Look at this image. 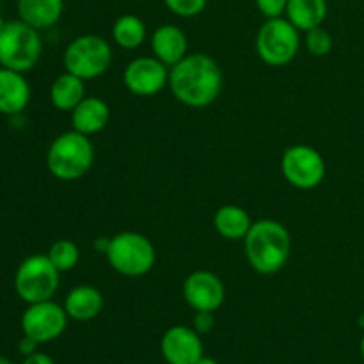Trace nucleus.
Returning <instances> with one entry per match:
<instances>
[{
    "label": "nucleus",
    "instance_id": "5",
    "mask_svg": "<svg viewBox=\"0 0 364 364\" xmlns=\"http://www.w3.org/2000/svg\"><path fill=\"white\" fill-rule=\"evenodd\" d=\"M43 41L38 28L21 20L6 21L0 31V66L27 73L39 63Z\"/></svg>",
    "mask_w": 364,
    "mask_h": 364
},
{
    "label": "nucleus",
    "instance_id": "34",
    "mask_svg": "<svg viewBox=\"0 0 364 364\" xmlns=\"http://www.w3.org/2000/svg\"><path fill=\"white\" fill-rule=\"evenodd\" d=\"M4 25H6V21H4L2 14H0V31H2V28H4Z\"/></svg>",
    "mask_w": 364,
    "mask_h": 364
},
{
    "label": "nucleus",
    "instance_id": "3",
    "mask_svg": "<svg viewBox=\"0 0 364 364\" xmlns=\"http://www.w3.org/2000/svg\"><path fill=\"white\" fill-rule=\"evenodd\" d=\"M95 159V144L89 135L71 130L60 134L50 144L46 153V167L57 180L75 181L91 171Z\"/></svg>",
    "mask_w": 364,
    "mask_h": 364
},
{
    "label": "nucleus",
    "instance_id": "20",
    "mask_svg": "<svg viewBox=\"0 0 364 364\" xmlns=\"http://www.w3.org/2000/svg\"><path fill=\"white\" fill-rule=\"evenodd\" d=\"M85 98V80L64 71L50 85V102L60 112H71Z\"/></svg>",
    "mask_w": 364,
    "mask_h": 364
},
{
    "label": "nucleus",
    "instance_id": "35",
    "mask_svg": "<svg viewBox=\"0 0 364 364\" xmlns=\"http://www.w3.org/2000/svg\"><path fill=\"white\" fill-rule=\"evenodd\" d=\"M359 326H361L363 329H364V315L361 316V318H359Z\"/></svg>",
    "mask_w": 364,
    "mask_h": 364
},
{
    "label": "nucleus",
    "instance_id": "23",
    "mask_svg": "<svg viewBox=\"0 0 364 364\" xmlns=\"http://www.w3.org/2000/svg\"><path fill=\"white\" fill-rule=\"evenodd\" d=\"M46 256H48L50 262L53 263V267L60 274L70 272L80 262V249H78V245L75 242L68 240V238H60V240L53 242L50 245Z\"/></svg>",
    "mask_w": 364,
    "mask_h": 364
},
{
    "label": "nucleus",
    "instance_id": "32",
    "mask_svg": "<svg viewBox=\"0 0 364 364\" xmlns=\"http://www.w3.org/2000/svg\"><path fill=\"white\" fill-rule=\"evenodd\" d=\"M0 364H13L9 361V359H6V358H2V355H0Z\"/></svg>",
    "mask_w": 364,
    "mask_h": 364
},
{
    "label": "nucleus",
    "instance_id": "6",
    "mask_svg": "<svg viewBox=\"0 0 364 364\" xmlns=\"http://www.w3.org/2000/svg\"><path fill=\"white\" fill-rule=\"evenodd\" d=\"M112 46L96 34L77 36L64 50V70L82 80H92L107 73L112 64Z\"/></svg>",
    "mask_w": 364,
    "mask_h": 364
},
{
    "label": "nucleus",
    "instance_id": "25",
    "mask_svg": "<svg viewBox=\"0 0 364 364\" xmlns=\"http://www.w3.org/2000/svg\"><path fill=\"white\" fill-rule=\"evenodd\" d=\"M164 4L176 16L194 18L206 9L208 0H164Z\"/></svg>",
    "mask_w": 364,
    "mask_h": 364
},
{
    "label": "nucleus",
    "instance_id": "4",
    "mask_svg": "<svg viewBox=\"0 0 364 364\" xmlns=\"http://www.w3.org/2000/svg\"><path fill=\"white\" fill-rule=\"evenodd\" d=\"M110 269L124 277H142L153 270L156 251L153 242L137 231H123L110 238L105 252Z\"/></svg>",
    "mask_w": 364,
    "mask_h": 364
},
{
    "label": "nucleus",
    "instance_id": "8",
    "mask_svg": "<svg viewBox=\"0 0 364 364\" xmlns=\"http://www.w3.org/2000/svg\"><path fill=\"white\" fill-rule=\"evenodd\" d=\"M299 28L288 18H269L256 36V52L259 59L272 68L290 64L301 48Z\"/></svg>",
    "mask_w": 364,
    "mask_h": 364
},
{
    "label": "nucleus",
    "instance_id": "27",
    "mask_svg": "<svg viewBox=\"0 0 364 364\" xmlns=\"http://www.w3.org/2000/svg\"><path fill=\"white\" fill-rule=\"evenodd\" d=\"M213 327V313L210 311H196L194 316V329L199 334L210 333Z\"/></svg>",
    "mask_w": 364,
    "mask_h": 364
},
{
    "label": "nucleus",
    "instance_id": "7",
    "mask_svg": "<svg viewBox=\"0 0 364 364\" xmlns=\"http://www.w3.org/2000/svg\"><path fill=\"white\" fill-rule=\"evenodd\" d=\"M60 272L46 255H32L25 258L14 274V290L27 304L52 301L59 290Z\"/></svg>",
    "mask_w": 364,
    "mask_h": 364
},
{
    "label": "nucleus",
    "instance_id": "17",
    "mask_svg": "<svg viewBox=\"0 0 364 364\" xmlns=\"http://www.w3.org/2000/svg\"><path fill=\"white\" fill-rule=\"evenodd\" d=\"M64 309L75 322H91L103 311L105 299L98 288L91 284H78L71 288L64 299Z\"/></svg>",
    "mask_w": 364,
    "mask_h": 364
},
{
    "label": "nucleus",
    "instance_id": "26",
    "mask_svg": "<svg viewBox=\"0 0 364 364\" xmlns=\"http://www.w3.org/2000/svg\"><path fill=\"white\" fill-rule=\"evenodd\" d=\"M259 13L269 20V18H281L287 13L288 0H255Z\"/></svg>",
    "mask_w": 364,
    "mask_h": 364
},
{
    "label": "nucleus",
    "instance_id": "12",
    "mask_svg": "<svg viewBox=\"0 0 364 364\" xmlns=\"http://www.w3.org/2000/svg\"><path fill=\"white\" fill-rule=\"evenodd\" d=\"M183 299L194 311L215 313L226 301V287L217 274L196 270L183 281Z\"/></svg>",
    "mask_w": 364,
    "mask_h": 364
},
{
    "label": "nucleus",
    "instance_id": "33",
    "mask_svg": "<svg viewBox=\"0 0 364 364\" xmlns=\"http://www.w3.org/2000/svg\"><path fill=\"white\" fill-rule=\"evenodd\" d=\"M361 355H363V359H364V334H363V338H361Z\"/></svg>",
    "mask_w": 364,
    "mask_h": 364
},
{
    "label": "nucleus",
    "instance_id": "9",
    "mask_svg": "<svg viewBox=\"0 0 364 364\" xmlns=\"http://www.w3.org/2000/svg\"><path fill=\"white\" fill-rule=\"evenodd\" d=\"M281 173L291 187L311 191L326 180L327 164L322 153L313 146L295 144L283 153Z\"/></svg>",
    "mask_w": 364,
    "mask_h": 364
},
{
    "label": "nucleus",
    "instance_id": "2",
    "mask_svg": "<svg viewBox=\"0 0 364 364\" xmlns=\"http://www.w3.org/2000/svg\"><path fill=\"white\" fill-rule=\"evenodd\" d=\"M245 258L255 272L274 276L287 267L291 251L290 231L274 219L255 220L244 238Z\"/></svg>",
    "mask_w": 364,
    "mask_h": 364
},
{
    "label": "nucleus",
    "instance_id": "30",
    "mask_svg": "<svg viewBox=\"0 0 364 364\" xmlns=\"http://www.w3.org/2000/svg\"><path fill=\"white\" fill-rule=\"evenodd\" d=\"M109 244H110V238L102 237V238H98V240L95 242V249L98 252H102V255H105L107 249H109Z\"/></svg>",
    "mask_w": 364,
    "mask_h": 364
},
{
    "label": "nucleus",
    "instance_id": "18",
    "mask_svg": "<svg viewBox=\"0 0 364 364\" xmlns=\"http://www.w3.org/2000/svg\"><path fill=\"white\" fill-rule=\"evenodd\" d=\"M64 0H18V16L31 27L43 31L60 20Z\"/></svg>",
    "mask_w": 364,
    "mask_h": 364
},
{
    "label": "nucleus",
    "instance_id": "10",
    "mask_svg": "<svg viewBox=\"0 0 364 364\" xmlns=\"http://www.w3.org/2000/svg\"><path fill=\"white\" fill-rule=\"evenodd\" d=\"M68 320L70 316L64 306L53 301L36 302V304H28V308L21 315V331L25 336L32 338L39 345L48 343L63 336L68 327Z\"/></svg>",
    "mask_w": 364,
    "mask_h": 364
},
{
    "label": "nucleus",
    "instance_id": "28",
    "mask_svg": "<svg viewBox=\"0 0 364 364\" xmlns=\"http://www.w3.org/2000/svg\"><path fill=\"white\" fill-rule=\"evenodd\" d=\"M38 345H39L38 341H34L32 338L25 336V334H23V338H21V341H20V352L25 355V358H27V355L38 352V350H36V348H38Z\"/></svg>",
    "mask_w": 364,
    "mask_h": 364
},
{
    "label": "nucleus",
    "instance_id": "15",
    "mask_svg": "<svg viewBox=\"0 0 364 364\" xmlns=\"http://www.w3.org/2000/svg\"><path fill=\"white\" fill-rule=\"evenodd\" d=\"M31 102V85L23 73L0 66V114L14 116Z\"/></svg>",
    "mask_w": 364,
    "mask_h": 364
},
{
    "label": "nucleus",
    "instance_id": "29",
    "mask_svg": "<svg viewBox=\"0 0 364 364\" xmlns=\"http://www.w3.org/2000/svg\"><path fill=\"white\" fill-rule=\"evenodd\" d=\"M23 364H55L53 359L48 354H43V352H34V354L27 355Z\"/></svg>",
    "mask_w": 364,
    "mask_h": 364
},
{
    "label": "nucleus",
    "instance_id": "1",
    "mask_svg": "<svg viewBox=\"0 0 364 364\" xmlns=\"http://www.w3.org/2000/svg\"><path fill=\"white\" fill-rule=\"evenodd\" d=\"M224 75L215 59L206 53H187L169 70V89L174 98L191 109H205L219 98Z\"/></svg>",
    "mask_w": 364,
    "mask_h": 364
},
{
    "label": "nucleus",
    "instance_id": "21",
    "mask_svg": "<svg viewBox=\"0 0 364 364\" xmlns=\"http://www.w3.org/2000/svg\"><path fill=\"white\" fill-rule=\"evenodd\" d=\"M327 0H288L287 18L301 32L320 27L327 18Z\"/></svg>",
    "mask_w": 364,
    "mask_h": 364
},
{
    "label": "nucleus",
    "instance_id": "22",
    "mask_svg": "<svg viewBox=\"0 0 364 364\" xmlns=\"http://www.w3.org/2000/svg\"><path fill=\"white\" fill-rule=\"evenodd\" d=\"M146 23L137 14H121L112 25V39L124 50H135L146 41Z\"/></svg>",
    "mask_w": 364,
    "mask_h": 364
},
{
    "label": "nucleus",
    "instance_id": "31",
    "mask_svg": "<svg viewBox=\"0 0 364 364\" xmlns=\"http://www.w3.org/2000/svg\"><path fill=\"white\" fill-rule=\"evenodd\" d=\"M196 364H219V363H217L215 359H212V358H206V355H203V358L199 359V361L196 363Z\"/></svg>",
    "mask_w": 364,
    "mask_h": 364
},
{
    "label": "nucleus",
    "instance_id": "14",
    "mask_svg": "<svg viewBox=\"0 0 364 364\" xmlns=\"http://www.w3.org/2000/svg\"><path fill=\"white\" fill-rule=\"evenodd\" d=\"M151 50L156 59L173 68L188 53L187 34L178 25H160L151 36Z\"/></svg>",
    "mask_w": 364,
    "mask_h": 364
},
{
    "label": "nucleus",
    "instance_id": "11",
    "mask_svg": "<svg viewBox=\"0 0 364 364\" xmlns=\"http://www.w3.org/2000/svg\"><path fill=\"white\" fill-rule=\"evenodd\" d=\"M169 70L155 55L137 57L124 68L123 84L135 96H155L169 85Z\"/></svg>",
    "mask_w": 364,
    "mask_h": 364
},
{
    "label": "nucleus",
    "instance_id": "19",
    "mask_svg": "<svg viewBox=\"0 0 364 364\" xmlns=\"http://www.w3.org/2000/svg\"><path fill=\"white\" fill-rule=\"evenodd\" d=\"M252 226V219L238 205H224L213 215V228L223 238L231 242L244 240Z\"/></svg>",
    "mask_w": 364,
    "mask_h": 364
},
{
    "label": "nucleus",
    "instance_id": "16",
    "mask_svg": "<svg viewBox=\"0 0 364 364\" xmlns=\"http://www.w3.org/2000/svg\"><path fill=\"white\" fill-rule=\"evenodd\" d=\"M110 121V107L105 100L98 96H85L73 110H71V124L73 130L84 135L100 134L107 128Z\"/></svg>",
    "mask_w": 364,
    "mask_h": 364
},
{
    "label": "nucleus",
    "instance_id": "24",
    "mask_svg": "<svg viewBox=\"0 0 364 364\" xmlns=\"http://www.w3.org/2000/svg\"><path fill=\"white\" fill-rule=\"evenodd\" d=\"M304 45L311 55L326 57V55H329L331 50H333L334 41H333V36H331V32L326 31V28L320 25V27L311 28V31L306 32Z\"/></svg>",
    "mask_w": 364,
    "mask_h": 364
},
{
    "label": "nucleus",
    "instance_id": "13",
    "mask_svg": "<svg viewBox=\"0 0 364 364\" xmlns=\"http://www.w3.org/2000/svg\"><path fill=\"white\" fill-rule=\"evenodd\" d=\"M160 352L167 364H196L205 355L201 336L187 326L169 327L160 340Z\"/></svg>",
    "mask_w": 364,
    "mask_h": 364
}]
</instances>
